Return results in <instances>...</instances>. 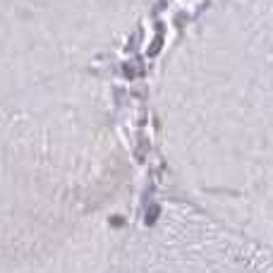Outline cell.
<instances>
[{
  "label": "cell",
  "instance_id": "cell-1",
  "mask_svg": "<svg viewBox=\"0 0 273 273\" xmlns=\"http://www.w3.org/2000/svg\"><path fill=\"white\" fill-rule=\"evenodd\" d=\"M154 117L182 202L273 247V0H204L161 60Z\"/></svg>",
  "mask_w": 273,
  "mask_h": 273
},
{
  "label": "cell",
  "instance_id": "cell-2",
  "mask_svg": "<svg viewBox=\"0 0 273 273\" xmlns=\"http://www.w3.org/2000/svg\"><path fill=\"white\" fill-rule=\"evenodd\" d=\"M108 273H273V247L180 199L134 220Z\"/></svg>",
  "mask_w": 273,
  "mask_h": 273
}]
</instances>
